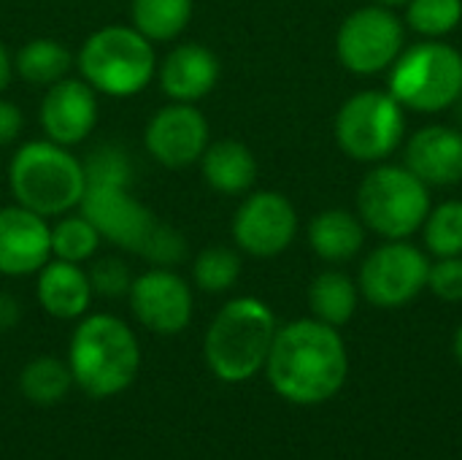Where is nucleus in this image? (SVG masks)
Masks as SVG:
<instances>
[{
  "label": "nucleus",
  "mask_w": 462,
  "mask_h": 460,
  "mask_svg": "<svg viewBox=\"0 0 462 460\" xmlns=\"http://www.w3.org/2000/svg\"><path fill=\"white\" fill-rule=\"evenodd\" d=\"M103 244L100 230L76 209L51 222V258L68 260V263H89L97 258V249Z\"/></svg>",
  "instance_id": "nucleus-26"
},
{
  "label": "nucleus",
  "mask_w": 462,
  "mask_h": 460,
  "mask_svg": "<svg viewBox=\"0 0 462 460\" xmlns=\"http://www.w3.org/2000/svg\"><path fill=\"white\" fill-rule=\"evenodd\" d=\"M127 301L133 317L157 336H176L192 323V285L176 268L149 266L135 274Z\"/></svg>",
  "instance_id": "nucleus-11"
},
{
  "label": "nucleus",
  "mask_w": 462,
  "mask_h": 460,
  "mask_svg": "<svg viewBox=\"0 0 462 460\" xmlns=\"http://www.w3.org/2000/svg\"><path fill=\"white\" fill-rule=\"evenodd\" d=\"M68 369L73 385L92 399L125 393L141 369V347L133 328L106 312L84 314L70 336Z\"/></svg>",
  "instance_id": "nucleus-4"
},
{
  "label": "nucleus",
  "mask_w": 462,
  "mask_h": 460,
  "mask_svg": "<svg viewBox=\"0 0 462 460\" xmlns=\"http://www.w3.org/2000/svg\"><path fill=\"white\" fill-rule=\"evenodd\" d=\"M428 271L430 263L422 249L398 239L371 252L360 268V287L374 306L395 309L422 293L428 285Z\"/></svg>",
  "instance_id": "nucleus-13"
},
{
  "label": "nucleus",
  "mask_w": 462,
  "mask_h": 460,
  "mask_svg": "<svg viewBox=\"0 0 462 460\" xmlns=\"http://www.w3.org/2000/svg\"><path fill=\"white\" fill-rule=\"evenodd\" d=\"M11 79H14V54H11L8 46L0 41V95L8 89Z\"/></svg>",
  "instance_id": "nucleus-35"
},
{
  "label": "nucleus",
  "mask_w": 462,
  "mask_h": 460,
  "mask_svg": "<svg viewBox=\"0 0 462 460\" xmlns=\"http://www.w3.org/2000/svg\"><path fill=\"white\" fill-rule=\"evenodd\" d=\"M230 233L241 252L252 258H276L292 244L298 233V214L282 192L260 190L241 201L233 214Z\"/></svg>",
  "instance_id": "nucleus-14"
},
{
  "label": "nucleus",
  "mask_w": 462,
  "mask_h": 460,
  "mask_svg": "<svg viewBox=\"0 0 462 460\" xmlns=\"http://www.w3.org/2000/svg\"><path fill=\"white\" fill-rule=\"evenodd\" d=\"M357 209L371 230L398 241L422 228L430 211V195L425 182L409 168L382 165L363 179Z\"/></svg>",
  "instance_id": "nucleus-7"
},
{
  "label": "nucleus",
  "mask_w": 462,
  "mask_h": 460,
  "mask_svg": "<svg viewBox=\"0 0 462 460\" xmlns=\"http://www.w3.org/2000/svg\"><path fill=\"white\" fill-rule=\"evenodd\" d=\"M265 369L282 399L292 404H322L346 380V350L333 325L298 320L276 331Z\"/></svg>",
  "instance_id": "nucleus-2"
},
{
  "label": "nucleus",
  "mask_w": 462,
  "mask_h": 460,
  "mask_svg": "<svg viewBox=\"0 0 462 460\" xmlns=\"http://www.w3.org/2000/svg\"><path fill=\"white\" fill-rule=\"evenodd\" d=\"M198 165L203 182L219 195H244L257 182V160L252 149L236 138L211 141Z\"/></svg>",
  "instance_id": "nucleus-20"
},
{
  "label": "nucleus",
  "mask_w": 462,
  "mask_h": 460,
  "mask_svg": "<svg viewBox=\"0 0 462 460\" xmlns=\"http://www.w3.org/2000/svg\"><path fill=\"white\" fill-rule=\"evenodd\" d=\"M425 241L428 249L439 258L462 255V201H449L439 206L425 220Z\"/></svg>",
  "instance_id": "nucleus-28"
},
{
  "label": "nucleus",
  "mask_w": 462,
  "mask_h": 460,
  "mask_svg": "<svg viewBox=\"0 0 462 460\" xmlns=\"http://www.w3.org/2000/svg\"><path fill=\"white\" fill-rule=\"evenodd\" d=\"M309 306L317 314L319 323L328 325H344L352 320L357 309V290L355 282L341 271H325L319 274L309 287Z\"/></svg>",
  "instance_id": "nucleus-24"
},
{
  "label": "nucleus",
  "mask_w": 462,
  "mask_h": 460,
  "mask_svg": "<svg viewBox=\"0 0 462 460\" xmlns=\"http://www.w3.org/2000/svg\"><path fill=\"white\" fill-rule=\"evenodd\" d=\"M195 16V0H130V24L152 43H173Z\"/></svg>",
  "instance_id": "nucleus-23"
},
{
  "label": "nucleus",
  "mask_w": 462,
  "mask_h": 460,
  "mask_svg": "<svg viewBox=\"0 0 462 460\" xmlns=\"http://www.w3.org/2000/svg\"><path fill=\"white\" fill-rule=\"evenodd\" d=\"M143 152L168 171H184L198 165L211 144V127L198 103L168 100L160 106L143 127Z\"/></svg>",
  "instance_id": "nucleus-10"
},
{
  "label": "nucleus",
  "mask_w": 462,
  "mask_h": 460,
  "mask_svg": "<svg viewBox=\"0 0 462 460\" xmlns=\"http://www.w3.org/2000/svg\"><path fill=\"white\" fill-rule=\"evenodd\" d=\"M222 65L219 57L198 41L173 43L162 60L157 62L154 81L160 84L162 95L176 103H198L214 92L219 84Z\"/></svg>",
  "instance_id": "nucleus-17"
},
{
  "label": "nucleus",
  "mask_w": 462,
  "mask_h": 460,
  "mask_svg": "<svg viewBox=\"0 0 462 460\" xmlns=\"http://www.w3.org/2000/svg\"><path fill=\"white\" fill-rule=\"evenodd\" d=\"M457 103H460L457 108H460V119H462V95H460V98H457Z\"/></svg>",
  "instance_id": "nucleus-38"
},
{
  "label": "nucleus",
  "mask_w": 462,
  "mask_h": 460,
  "mask_svg": "<svg viewBox=\"0 0 462 460\" xmlns=\"http://www.w3.org/2000/svg\"><path fill=\"white\" fill-rule=\"evenodd\" d=\"M428 287L444 301H462V260L441 258L428 271Z\"/></svg>",
  "instance_id": "nucleus-32"
},
{
  "label": "nucleus",
  "mask_w": 462,
  "mask_h": 460,
  "mask_svg": "<svg viewBox=\"0 0 462 460\" xmlns=\"http://www.w3.org/2000/svg\"><path fill=\"white\" fill-rule=\"evenodd\" d=\"M376 3H382V5H406L409 0H376Z\"/></svg>",
  "instance_id": "nucleus-37"
},
{
  "label": "nucleus",
  "mask_w": 462,
  "mask_h": 460,
  "mask_svg": "<svg viewBox=\"0 0 462 460\" xmlns=\"http://www.w3.org/2000/svg\"><path fill=\"white\" fill-rule=\"evenodd\" d=\"M76 70V54L57 38L38 35L24 41L14 54V76L30 87H51Z\"/></svg>",
  "instance_id": "nucleus-21"
},
{
  "label": "nucleus",
  "mask_w": 462,
  "mask_h": 460,
  "mask_svg": "<svg viewBox=\"0 0 462 460\" xmlns=\"http://www.w3.org/2000/svg\"><path fill=\"white\" fill-rule=\"evenodd\" d=\"M276 317L260 298H233L211 320L203 355L222 382H246L268 361L276 339Z\"/></svg>",
  "instance_id": "nucleus-6"
},
{
  "label": "nucleus",
  "mask_w": 462,
  "mask_h": 460,
  "mask_svg": "<svg viewBox=\"0 0 462 460\" xmlns=\"http://www.w3.org/2000/svg\"><path fill=\"white\" fill-rule=\"evenodd\" d=\"M49 260L51 222L19 203L0 206V277H32Z\"/></svg>",
  "instance_id": "nucleus-16"
},
{
  "label": "nucleus",
  "mask_w": 462,
  "mask_h": 460,
  "mask_svg": "<svg viewBox=\"0 0 462 460\" xmlns=\"http://www.w3.org/2000/svg\"><path fill=\"white\" fill-rule=\"evenodd\" d=\"M8 190L14 203L57 220L81 206L87 192L84 157L49 138H30L8 160Z\"/></svg>",
  "instance_id": "nucleus-3"
},
{
  "label": "nucleus",
  "mask_w": 462,
  "mask_h": 460,
  "mask_svg": "<svg viewBox=\"0 0 462 460\" xmlns=\"http://www.w3.org/2000/svg\"><path fill=\"white\" fill-rule=\"evenodd\" d=\"M70 385H73V377H70L68 363H62L54 355L32 358L19 374V390L35 407H54L57 401L65 399Z\"/></svg>",
  "instance_id": "nucleus-25"
},
{
  "label": "nucleus",
  "mask_w": 462,
  "mask_h": 460,
  "mask_svg": "<svg viewBox=\"0 0 462 460\" xmlns=\"http://www.w3.org/2000/svg\"><path fill=\"white\" fill-rule=\"evenodd\" d=\"M38 306L54 320H81L92 306V282L84 266L51 258L35 274Z\"/></svg>",
  "instance_id": "nucleus-18"
},
{
  "label": "nucleus",
  "mask_w": 462,
  "mask_h": 460,
  "mask_svg": "<svg viewBox=\"0 0 462 460\" xmlns=\"http://www.w3.org/2000/svg\"><path fill=\"white\" fill-rule=\"evenodd\" d=\"M390 89L401 106L428 114L441 111L462 95V54L439 41L411 46L395 60Z\"/></svg>",
  "instance_id": "nucleus-8"
},
{
  "label": "nucleus",
  "mask_w": 462,
  "mask_h": 460,
  "mask_svg": "<svg viewBox=\"0 0 462 460\" xmlns=\"http://www.w3.org/2000/svg\"><path fill=\"white\" fill-rule=\"evenodd\" d=\"M22 127H24L22 108L14 100H8V98L0 95V149L8 146V144H14L22 136Z\"/></svg>",
  "instance_id": "nucleus-33"
},
{
  "label": "nucleus",
  "mask_w": 462,
  "mask_h": 460,
  "mask_svg": "<svg viewBox=\"0 0 462 460\" xmlns=\"http://www.w3.org/2000/svg\"><path fill=\"white\" fill-rule=\"evenodd\" d=\"M87 274H89V282H92V293L100 296V298H125L130 293L133 279H135L127 260L119 258V255L92 258V266H89Z\"/></svg>",
  "instance_id": "nucleus-30"
},
{
  "label": "nucleus",
  "mask_w": 462,
  "mask_h": 460,
  "mask_svg": "<svg viewBox=\"0 0 462 460\" xmlns=\"http://www.w3.org/2000/svg\"><path fill=\"white\" fill-rule=\"evenodd\" d=\"M189 255V244H187V236L168 225V222H160L157 230L152 233V239L146 241L143 252L138 255L143 263L149 266H165V268H176L179 263H184Z\"/></svg>",
  "instance_id": "nucleus-31"
},
{
  "label": "nucleus",
  "mask_w": 462,
  "mask_h": 460,
  "mask_svg": "<svg viewBox=\"0 0 462 460\" xmlns=\"http://www.w3.org/2000/svg\"><path fill=\"white\" fill-rule=\"evenodd\" d=\"M455 355H457V361H460L462 366V328L457 331V336H455Z\"/></svg>",
  "instance_id": "nucleus-36"
},
{
  "label": "nucleus",
  "mask_w": 462,
  "mask_h": 460,
  "mask_svg": "<svg viewBox=\"0 0 462 460\" xmlns=\"http://www.w3.org/2000/svg\"><path fill=\"white\" fill-rule=\"evenodd\" d=\"M409 24L422 35H447L462 19V0H409Z\"/></svg>",
  "instance_id": "nucleus-29"
},
{
  "label": "nucleus",
  "mask_w": 462,
  "mask_h": 460,
  "mask_svg": "<svg viewBox=\"0 0 462 460\" xmlns=\"http://www.w3.org/2000/svg\"><path fill=\"white\" fill-rule=\"evenodd\" d=\"M19 320H22V306H19V301H16L11 293L0 290V333L14 331V328L19 325Z\"/></svg>",
  "instance_id": "nucleus-34"
},
{
  "label": "nucleus",
  "mask_w": 462,
  "mask_h": 460,
  "mask_svg": "<svg viewBox=\"0 0 462 460\" xmlns=\"http://www.w3.org/2000/svg\"><path fill=\"white\" fill-rule=\"evenodd\" d=\"M97 117V92L81 76H65L57 84L46 87L38 103V125L43 130V138L70 149L84 144L95 133Z\"/></svg>",
  "instance_id": "nucleus-15"
},
{
  "label": "nucleus",
  "mask_w": 462,
  "mask_h": 460,
  "mask_svg": "<svg viewBox=\"0 0 462 460\" xmlns=\"http://www.w3.org/2000/svg\"><path fill=\"white\" fill-rule=\"evenodd\" d=\"M403 111L393 95L360 92L349 98L336 117V138L355 160H384L403 138Z\"/></svg>",
  "instance_id": "nucleus-9"
},
{
  "label": "nucleus",
  "mask_w": 462,
  "mask_h": 460,
  "mask_svg": "<svg viewBox=\"0 0 462 460\" xmlns=\"http://www.w3.org/2000/svg\"><path fill=\"white\" fill-rule=\"evenodd\" d=\"M341 62L352 73H379L401 57L403 27L401 19L379 5L360 8L349 14L338 30L336 41Z\"/></svg>",
  "instance_id": "nucleus-12"
},
{
  "label": "nucleus",
  "mask_w": 462,
  "mask_h": 460,
  "mask_svg": "<svg viewBox=\"0 0 462 460\" xmlns=\"http://www.w3.org/2000/svg\"><path fill=\"white\" fill-rule=\"evenodd\" d=\"M87 192L79 211L111 247L141 255L162 222L133 190V160L119 144H97L87 157Z\"/></svg>",
  "instance_id": "nucleus-1"
},
{
  "label": "nucleus",
  "mask_w": 462,
  "mask_h": 460,
  "mask_svg": "<svg viewBox=\"0 0 462 460\" xmlns=\"http://www.w3.org/2000/svg\"><path fill=\"white\" fill-rule=\"evenodd\" d=\"M241 277V255L233 247H206L192 260V282L203 293H227Z\"/></svg>",
  "instance_id": "nucleus-27"
},
{
  "label": "nucleus",
  "mask_w": 462,
  "mask_h": 460,
  "mask_svg": "<svg viewBox=\"0 0 462 460\" xmlns=\"http://www.w3.org/2000/svg\"><path fill=\"white\" fill-rule=\"evenodd\" d=\"M363 241H365V233H363L360 220L344 209H328L317 214L309 225V244L328 263L352 260L360 252Z\"/></svg>",
  "instance_id": "nucleus-22"
},
{
  "label": "nucleus",
  "mask_w": 462,
  "mask_h": 460,
  "mask_svg": "<svg viewBox=\"0 0 462 460\" xmlns=\"http://www.w3.org/2000/svg\"><path fill=\"white\" fill-rule=\"evenodd\" d=\"M406 165L425 184H457L462 182V133L444 125L420 130L406 146Z\"/></svg>",
  "instance_id": "nucleus-19"
},
{
  "label": "nucleus",
  "mask_w": 462,
  "mask_h": 460,
  "mask_svg": "<svg viewBox=\"0 0 462 460\" xmlns=\"http://www.w3.org/2000/svg\"><path fill=\"white\" fill-rule=\"evenodd\" d=\"M157 49L133 24H103L76 52V73L106 98H135L157 76Z\"/></svg>",
  "instance_id": "nucleus-5"
}]
</instances>
